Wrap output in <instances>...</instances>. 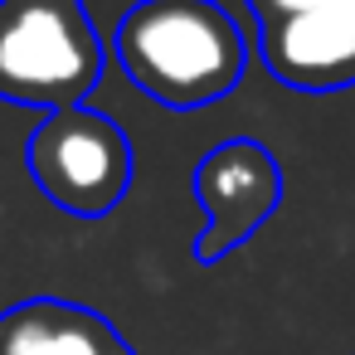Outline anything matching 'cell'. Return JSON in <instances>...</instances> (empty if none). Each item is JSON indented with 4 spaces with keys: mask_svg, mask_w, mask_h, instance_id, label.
Masks as SVG:
<instances>
[{
    "mask_svg": "<svg viewBox=\"0 0 355 355\" xmlns=\"http://www.w3.org/2000/svg\"><path fill=\"white\" fill-rule=\"evenodd\" d=\"M132 88L171 112H200L243 83V30L219 0H137L112 25Z\"/></svg>",
    "mask_w": 355,
    "mask_h": 355,
    "instance_id": "cell-1",
    "label": "cell"
},
{
    "mask_svg": "<svg viewBox=\"0 0 355 355\" xmlns=\"http://www.w3.org/2000/svg\"><path fill=\"white\" fill-rule=\"evenodd\" d=\"M107 44L83 0H0V103L64 112L103 83Z\"/></svg>",
    "mask_w": 355,
    "mask_h": 355,
    "instance_id": "cell-2",
    "label": "cell"
},
{
    "mask_svg": "<svg viewBox=\"0 0 355 355\" xmlns=\"http://www.w3.org/2000/svg\"><path fill=\"white\" fill-rule=\"evenodd\" d=\"M25 171L49 205L73 219L112 214L132 190V141L127 132L98 107H64L44 112L25 141Z\"/></svg>",
    "mask_w": 355,
    "mask_h": 355,
    "instance_id": "cell-3",
    "label": "cell"
},
{
    "mask_svg": "<svg viewBox=\"0 0 355 355\" xmlns=\"http://www.w3.org/2000/svg\"><path fill=\"white\" fill-rule=\"evenodd\" d=\"M195 200L205 209V229L195 239L200 263H219L239 243H248L282 200V166L253 137H229L209 146L195 166Z\"/></svg>",
    "mask_w": 355,
    "mask_h": 355,
    "instance_id": "cell-4",
    "label": "cell"
},
{
    "mask_svg": "<svg viewBox=\"0 0 355 355\" xmlns=\"http://www.w3.org/2000/svg\"><path fill=\"white\" fill-rule=\"evenodd\" d=\"M258 54L268 73L287 88L302 93L355 88V0L258 25Z\"/></svg>",
    "mask_w": 355,
    "mask_h": 355,
    "instance_id": "cell-5",
    "label": "cell"
},
{
    "mask_svg": "<svg viewBox=\"0 0 355 355\" xmlns=\"http://www.w3.org/2000/svg\"><path fill=\"white\" fill-rule=\"evenodd\" d=\"M0 355H132V350L98 311L40 297L0 311Z\"/></svg>",
    "mask_w": 355,
    "mask_h": 355,
    "instance_id": "cell-6",
    "label": "cell"
},
{
    "mask_svg": "<svg viewBox=\"0 0 355 355\" xmlns=\"http://www.w3.org/2000/svg\"><path fill=\"white\" fill-rule=\"evenodd\" d=\"M326 6H340V0H248V10L258 25L268 20H282V15H306V10H326Z\"/></svg>",
    "mask_w": 355,
    "mask_h": 355,
    "instance_id": "cell-7",
    "label": "cell"
}]
</instances>
